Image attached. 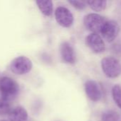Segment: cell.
I'll list each match as a JSON object with an SVG mask.
<instances>
[{
	"mask_svg": "<svg viewBox=\"0 0 121 121\" xmlns=\"http://www.w3.org/2000/svg\"><path fill=\"white\" fill-rule=\"evenodd\" d=\"M19 86L17 82L12 78L5 77L0 80V92L1 98L11 101L19 94Z\"/></svg>",
	"mask_w": 121,
	"mask_h": 121,
	"instance_id": "6da1fadb",
	"label": "cell"
},
{
	"mask_svg": "<svg viewBox=\"0 0 121 121\" xmlns=\"http://www.w3.org/2000/svg\"><path fill=\"white\" fill-rule=\"evenodd\" d=\"M101 67L109 78H116L121 74V64L113 57H106L101 60Z\"/></svg>",
	"mask_w": 121,
	"mask_h": 121,
	"instance_id": "7a4b0ae2",
	"label": "cell"
},
{
	"mask_svg": "<svg viewBox=\"0 0 121 121\" xmlns=\"http://www.w3.org/2000/svg\"><path fill=\"white\" fill-rule=\"evenodd\" d=\"M108 20L98 13H89L84 17L83 23L85 27L92 33H98Z\"/></svg>",
	"mask_w": 121,
	"mask_h": 121,
	"instance_id": "3957f363",
	"label": "cell"
},
{
	"mask_svg": "<svg viewBox=\"0 0 121 121\" xmlns=\"http://www.w3.org/2000/svg\"><path fill=\"white\" fill-rule=\"evenodd\" d=\"M31 60L25 56H19L14 58L10 64L11 71L17 75H23L29 73L32 69Z\"/></svg>",
	"mask_w": 121,
	"mask_h": 121,
	"instance_id": "277c9868",
	"label": "cell"
},
{
	"mask_svg": "<svg viewBox=\"0 0 121 121\" xmlns=\"http://www.w3.org/2000/svg\"><path fill=\"white\" fill-rule=\"evenodd\" d=\"M120 31L118 23L113 20L107 21L103 26L101 33L103 38L108 43L113 42L118 36Z\"/></svg>",
	"mask_w": 121,
	"mask_h": 121,
	"instance_id": "5b68a950",
	"label": "cell"
},
{
	"mask_svg": "<svg viewBox=\"0 0 121 121\" xmlns=\"http://www.w3.org/2000/svg\"><path fill=\"white\" fill-rule=\"evenodd\" d=\"M86 44L94 53L98 54L105 51L106 45L101 36L98 33H91L86 38Z\"/></svg>",
	"mask_w": 121,
	"mask_h": 121,
	"instance_id": "8992f818",
	"label": "cell"
},
{
	"mask_svg": "<svg viewBox=\"0 0 121 121\" xmlns=\"http://www.w3.org/2000/svg\"><path fill=\"white\" fill-rule=\"evenodd\" d=\"M55 18L57 23L62 27L69 28L73 23L72 13L66 7L59 6L55 11Z\"/></svg>",
	"mask_w": 121,
	"mask_h": 121,
	"instance_id": "52a82bcc",
	"label": "cell"
},
{
	"mask_svg": "<svg viewBox=\"0 0 121 121\" xmlns=\"http://www.w3.org/2000/svg\"><path fill=\"white\" fill-rule=\"evenodd\" d=\"M85 91L88 99L93 101L101 100L102 94L98 83L93 80H88L85 84Z\"/></svg>",
	"mask_w": 121,
	"mask_h": 121,
	"instance_id": "ba28073f",
	"label": "cell"
},
{
	"mask_svg": "<svg viewBox=\"0 0 121 121\" xmlns=\"http://www.w3.org/2000/svg\"><path fill=\"white\" fill-rule=\"evenodd\" d=\"M60 52L63 60L68 64H73L76 61L73 47L67 42H63L60 47Z\"/></svg>",
	"mask_w": 121,
	"mask_h": 121,
	"instance_id": "9c48e42d",
	"label": "cell"
},
{
	"mask_svg": "<svg viewBox=\"0 0 121 121\" xmlns=\"http://www.w3.org/2000/svg\"><path fill=\"white\" fill-rule=\"evenodd\" d=\"M9 117L11 121H27L28 113L24 108L17 106L11 111Z\"/></svg>",
	"mask_w": 121,
	"mask_h": 121,
	"instance_id": "30bf717a",
	"label": "cell"
},
{
	"mask_svg": "<svg viewBox=\"0 0 121 121\" xmlns=\"http://www.w3.org/2000/svg\"><path fill=\"white\" fill-rule=\"evenodd\" d=\"M36 3L39 10L44 15L46 16L51 15L53 12V2L51 1H36Z\"/></svg>",
	"mask_w": 121,
	"mask_h": 121,
	"instance_id": "8fae6325",
	"label": "cell"
},
{
	"mask_svg": "<svg viewBox=\"0 0 121 121\" xmlns=\"http://www.w3.org/2000/svg\"><path fill=\"white\" fill-rule=\"evenodd\" d=\"M101 121H121V116L118 112L108 110L102 114Z\"/></svg>",
	"mask_w": 121,
	"mask_h": 121,
	"instance_id": "7c38bea8",
	"label": "cell"
},
{
	"mask_svg": "<svg viewBox=\"0 0 121 121\" xmlns=\"http://www.w3.org/2000/svg\"><path fill=\"white\" fill-rule=\"evenodd\" d=\"M90 7L96 11H101L106 9L107 6V1L105 0L98 1H88L86 2Z\"/></svg>",
	"mask_w": 121,
	"mask_h": 121,
	"instance_id": "4fadbf2b",
	"label": "cell"
},
{
	"mask_svg": "<svg viewBox=\"0 0 121 121\" xmlns=\"http://www.w3.org/2000/svg\"><path fill=\"white\" fill-rule=\"evenodd\" d=\"M112 96L113 99L121 110V86L120 85H115L112 89Z\"/></svg>",
	"mask_w": 121,
	"mask_h": 121,
	"instance_id": "5bb4252c",
	"label": "cell"
},
{
	"mask_svg": "<svg viewBox=\"0 0 121 121\" xmlns=\"http://www.w3.org/2000/svg\"><path fill=\"white\" fill-rule=\"evenodd\" d=\"M11 111V105L9 101L3 98H0V115L9 114Z\"/></svg>",
	"mask_w": 121,
	"mask_h": 121,
	"instance_id": "9a60e30c",
	"label": "cell"
},
{
	"mask_svg": "<svg viewBox=\"0 0 121 121\" xmlns=\"http://www.w3.org/2000/svg\"><path fill=\"white\" fill-rule=\"evenodd\" d=\"M68 3L71 4L74 8L78 9V10H83L86 7V2L82 1H76V0H72L68 1Z\"/></svg>",
	"mask_w": 121,
	"mask_h": 121,
	"instance_id": "2e32d148",
	"label": "cell"
},
{
	"mask_svg": "<svg viewBox=\"0 0 121 121\" xmlns=\"http://www.w3.org/2000/svg\"></svg>",
	"mask_w": 121,
	"mask_h": 121,
	"instance_id": "e0dca14e",
	"label": "cell"
}]
</instances>
